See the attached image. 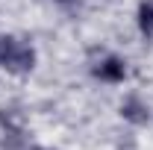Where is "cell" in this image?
I'll return each mask as SVG.
<instances>
[{"instance_id":"277c9868","label":"cell","mask_w":153,"mask_h":150,"mask_svg":"<svg viewBox=\"0 0 153 150\" xmlns=\"http://www.w3.org/2000/svg\"><path fill=\"white\" fill-rule=\"evenodd\" d=\"M138 27H141V33H153V0L138 9Z\"/></svg>"},{"instance_id":"6da1fadb","label":"cell","mask_w":153,"mask_h":150,"mask_svg":"<svg viewBox=\"0 0 153 150\" xmlns=\"http://www.w3.org/2000/svg\"><path fill=\"white\" fill-rule=\"evenodd\" d=\"M33 62H36V56H33V50L30 47H24V44H15L12 47V53L6 56V68L9 71H15V74H24V71H30L33 68Z\"/></svg>"},{"instance_id":"7a4b0ae2","label":"cell","mask_w":153,"mask_h":150,"mask_svg":"<svg viewBox=\"0 0 153 150\" xmlns=\"http://www.w3.org/2000/svg\"><path fill=\"white\" fill-rule=\"evenodd\" d=\"M94 74L100 76V79H109V82H118V79H124L127 68H124V62H121V59L109 56V59H103V62H100V65L94 68Z\"/></svg>"},{"instance_id":"3957f363","label":"cell","mask_w":153,"mask_h":150,"mask_svg":"<svg viewBox=\"0 0 153 150\" xmlns=\"http://www.w3.org/2000/svg\"><path fill=\"white\" fill-rule=\"evenodd\" d=\"M121 115H124L127 121H133V124H144V121H147V109H144L135 97H130V100L121 106Z\"/></svg>"},{"instance_id":"5b68a950","label":"cell","mask_w":153,"mask_h":150,"mask_svg":"<svg viewBox=\"0 0 153 150\" xmlns=\"http://www.w3.org/2000/svg\"><path fill=\"white\" fill-rule=\"evenodd\" d=\"M12 47H15L12 38H3V36H0V62H6V56L12 53Z\"/></svg>"}]
</instances>
